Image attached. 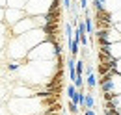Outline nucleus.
Masks as SVG:
<instances>
[{
    "label": "nucleus",
    "mask_w": 121,
    "mask_h": 115,
    "mask_svg": "<svg viewBox=\"0 0 121 115\" xmlns=\"http://www.w3.org/2000/svg\"><path fill=\"white\" fill-rule=\"evenodd\" d=\"M112 21H114V24L121 22V9H117V11H114V13H112Z\"/></svg>",
    "instance_id": "nucleus-17"
},
{
    "label": "nucleus",
    "mask_w": 121,
    "mask_h": 115,
    "mask_svg": "<svg viewBox=\"0 0 121 115\" xmlns=\"http://www.w3.org/2000/svg\"><path fill=\"white\" fill-rule=\"evenodd\" d=\"M69 45H71V58H75V59H76L78 52H80V50H78V48H80V45H78V41H76V39H73Z\"/></svg>",
    "instance_id": "nucleus-15"
},
{
    "label": "nucleus",
    "mask_w": 121,
    "mask_h": 115,
    "mask_svg": "<svg viewBox=\"0 0 121 115\" xmlns=\"http://www.w3.org/2000/svg\"><path fill=\"white\" fill-rule=\"evenodd\" d=\"M103 2H104V9L108 13H114V11L121 9V0H103Z\"/></svg>",
    "instance_id": "nucleus-10"
},
{
    "label": "nucleus",
    "mask_w": 121,
    "mask_h": 115,
    "mask_svg": "<svg viewBox=\"0 0 121 115\" xmlns=\"http://www.w3.org/2000/svg\"><path fill=\"white\" fill-rule=\"evenodd\" d=\"M0 115H9L8 108H6V104H2V106H0Z\"/></svg>",
    "instance_id": "nucleus-22"
},
{
    "label": "nucleus",
    "mask_w": 121,
    "mask_h": 115,
    "mask_svg": "<svg viewBox=\"0 0 121 115\" xmlns=\"http://www.w3.org/2000/svg\"><path fill=\"white\" fill-rule=\"evenodd\" d=\"M119 115H121V111H119Z\"/></svg>",
    "instance_id": "nucleus-25"
},
{
    "label": "nucleus",
    "mask_w": 121,
    "mask_h": 115,
    "mask_svg": "<svg viewBox=\"0 0 121 115\" xmlns=\"http://www.w3.org/2000/svg\"><path fill=\"white\" fill-rule=\"evenodd\" d=\"M80 110H82V113H84V115H97V113H95V110H86L84 106H80Z\"/></svg>",
    "instance_id": "nucleus-20"
},
{
    "label": "nucleus",
    "mask_w": 121,
    "mask_h": 115,
    "mask_svg": "<svg viewBox=\"0 0 121 115\" xmlns=\"http://www.w3.org/2000/svg\"><path fill=\"white\" fill-rule=\"evenodd\" d=\"M17 37H19V41L22 43V46H24L28 52H30L34 46H37L39 43L47 41L43 30H39V28H34V30H30V32H26V33H22V35H17ZM26 56H28V54H26Z\"/></svg>",
    "instance_id": "nucleus-4"
},
{
    "label": "nucleus",
    "mask_w": 121,
    "mask_h": 115,
    "mask_svg": "<svg viewBox=\"0 0 121 115\" xmlns=\"http://www.w3.org/2000/svg\"><path fill=\"white\" fill-rule=\"evenodd\" d=\"M86 110H95V99H93V95L88 93L86 97H84V104H82Z\"/></svg>",
    "instance_id": "nucleus-12"
},
{
    "label": "nucleus",
    "mask_w": 121,
    "mask_h": 115,
    "mask_svg": "<svg viewBox=\"0 0 121 115\" xmlns=\"http://www.w3.org/2000/svg\"><path fill=\"white\" fill-rule=\"evenodd\" d=\"M35 28V24H34V19L32 17H24L22 21H19L17 24H13L11 26V35L13 37H17V35H22V33H26V32H30V30Z\"/></svg>",
    "instance_id": "nucleus-7"
},
{
    "label": "nucleus",
    "mask_w": 121,
    "mask_h": 115,
    "mask_svg": "<svg viewBox=\"0 0 121 115\" xmlns=\"http://www.w3.org/2000/svg\"><path fill=\"white\" fill-rule=\"evenodd\" d=\"M84 67H86L84 59H76V61H75V72H76V76H84Z\"/></svg>",
    "instance_id": "nucleus-13"
},
{
    "label": "nucleus",
    "mask_w": 121,
    "mask_h": 115,
    "mask_svg": "<svg viewBox=\"0 0 121 115\" xmlns=\"http://www.w3.org/2000/svg\"><path fill=\"white\" fill-rule=\"evenodd\" d=\"M67 108H69V113L71 115H78V111H80V110H78V106H76L75 102H67Z\"/></svg>",
    "instance_id": "nucleus-16"
},
{
    "label": "nucleus",
    "mask_w": 121,
    "mask_h": 115,
    "mask_svg": "<svg viewBox=\"0 0 121 115\" xmlns=\"http://www.w3.org/2000/svg\"><path fill=\"white\" fill-rule=\"evenodd\" d=\"M26 2H28V0H26Z\"/></svg>",
    "instance_id": "nucleus-26"
},
{
    "label": "nucleus",
    "mask_w": 121,
    "mask_h": 115,
    "mask_svg": "<svg viewBox=\"0 0 121 115\" xmlns=\"http://www.w3.org/2000/svg\"><path fill=\"white\" fill-rule=\"evenodd\" d=\"M6 108L9 115H41L45 111L39 97H30V99H11L9 97L6 100Z\"/></svg>",
    "instance_id": "nucleus-1"
},
{
    "label": "nucleus",
    "mask_w": 121,
    "mask_h": 115,
    "mask_svg": "<svg viewBox=\"0 0 121 115\" xmlns=\"http://www.w3.org/2000/svg\"><path fill=\"white\" fill-rule=\"evenodd\" d=\"M84 71H86V76H90V74H95V67L93 65H86Z\"/></svg>",
    "instance_id": "nucleus-18"
},
{
    "label": "nucleus",
    "mask_w": 121,
    "mask_h": 115,
    "mask_svg": "<svg viewBox=\"0 0 121 115\" xmlns=\"http://www.w3.org/2000/svg\"><path fill=\"white\" fill-rule=\"evenodd\" d=\"M108 54H110L112 59H119L121 58V41H117L114 45H108Z\"/></svg>",
    "instance_id": "nucleus-9"
},
{
    "label": "nucleus",
    "mask_w": 121,
    "mask_h": 115,
    "mask_svg": "<svg viewBox=\"0 0 121 115\" xmlns=\"http://www.w3.org/2000/svg\"><path fill=\"white\" fill-rule=\"evenodd\" d=\"M52 0H28L24 4V13L26 17H43L50 11Z\"/></svg>",
    "instance_id": "nucleus-3"
},
{
    "label": "nucleus",
    "mask_w": 121,
    "mask_h": 115,
    "mask_svg": "<svg viewBox=\"0 0 121 115\" xmlns=\"http://www.w3.org/2000/svg\"><path fill=\"white\" fill-rule=\"evenodd\" d=\"M11 37H13V35H11L9 26H6L4 22H0V50L6 48V45H8V41H9Z\"/></svg>",
    "instance_id": "nucleus-8"
},
{
    "label": "nucleus",
    "mask_w": 121,
    "mask_h": 115,
    "mask_svg": "<svg viewBox=\"0 0 121 115\" xmlns=\"http://www.w3.org/2000/svg\"><path fill=\"white\" fill-rule=\"evenodd\" d=\"M26 17V13H24V9H13V8H4V24L6 26H13V24H17L19 21H22Z\"/></svg>",
    "instance_id": "nucleus-6"
},
{
    "label": "nucleus",
    "mask_w": 121,
    "mask_h": 115,
    "mask_svg": "<svg viewBox=\"0 0 121 115\" xmlns=\"http://www.w3.org/2000/svg\"><path fill=\"white\" fill-rule=\"evenodd\" d=\"M26 61H54V43L43 41L34 46L26 56Z\"/></svg>",
    "instance_id": "nucleus-2"
},
{
    "label": "nucleus",
    "mask_w": 121,
    "mask_h": 115,
    "mask_svg": "<svg viewBox=\"0 0 121 115\" xmlns=\"http://www.w3.org/2000/svg\"><path fill=\"white\" fill-rule=\"evenodd\" d=\"M110 104H112V108H114L116 111H121V95H114L112 100H110Z\"/></svg>",
    "instance_id": "nucleus-14"
},
{
    "label": "nucleus",
    "mask_w": 121,
    "mask_h": 115,
    "mask_svg": "<svg viewBox=\"0 0 121 115\" xmlns=\"http://www.w3.org/2000/svg\"><path fill=\"white\" fill-rule=\"evenodd\" d=\"M80 8H82V11H88V8H90V2H88V0H80Z\"/></svg>",
    "instance_id": "nucleus-19"
},
{
    "label": "nucleus",
    "mask_w": 121,
    "mask_h": 115,
    "mask_svg": "<svg viewBox=\"0 0 121 115\" xmlns=\"http://www.w3.org/2000/svg\"><path fill=\"white\" fill-rule=\"evenodd\" d=\"M26 0H6V8H13V9H24Z\"/></svg>",
    "instance_id": "nucleus-11"
},
{
    "label": "nucleus",
    "mask_w": 121,
    "mask_h": 115,
    "mask_svg": "<svg viewBox=\"0 0 121 115\" xmlns=\"http://www.w3.org/2000/svg\"><path fill=\"white\" fill-rule=\"evenodd\" d=\"M0 22H4V8H0Z\"/></svg>",
    "instance_id": "nucleus-23"
},
{
    "label": "nucleus",
    "mask_w": 121,
    "mask_h": 115,
    "mask_svg": "<svg viewBox=\"0 0 121 115\" xmlns=\"http://www.w3.org/2000/svg\"><path fill=\"white\" fill-rule=\"evenodd\" d=\"M116 72L121 74V58H119V59H116Z\"/></svg>",
    "instance_id": "nucleus-21"
},
{
    "label": "nucleus",
    "mask_w": 121,
    "mask_h": 115,
    "mask_svg": "<svg viewBox=\"0 0 121 115\" xmlns=\"http://www.w3.org/2000/svg\"><path fill=\"white\" fill-rule=\"evenodd\" d=\"M114 28H116V30H117V32L121 33V22H117V24H114Z\"/></svg>",
    "instance_id": "nucleus-24"
},
{
    "label": "nucleus",
    "mask_w": 121,
    "mask_h": 115,
    "mask_svg": "<svg viewBox=\"0 0 121 115\" xmlns=\"http://www.w3.org/2000/svg\"><path fill=\"white\" fill-rule=\"evenodd\" d=\"M101 91L103 93H112V95H121V74L117 72H114L112 74V78L104 82V84H101Z\"/></svg>",
    "instance_id": "nucleus-5"
}]
</instances>
